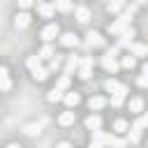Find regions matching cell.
I'll use <instances>...</instances> for the list:
<instances>
[{"instance_id": "3957f363", "label": "cell", "mask_w": 148, "mask_h": 148, "mask_svg": "<svg viewBox=\"0 0 148 148\" xmlns=\"http://www.w3.org/2000/svg\"><path fill=\"white\" fill-rule=\"evenodd\" d=\"M125 95H127V86H123V83H120V86L111 92V106H116V109H118V106H123Z\"/></svg>"}, {"instance_id": "f35d334b", "label": "cell", "mask_w": 148, "mask_h": 148, "mask_svg": "<svg viewBox=\"0 0 148 148\" xmlns=\"http://www.w3.org/2000/svg\"><path fill=\"white\" fill-rule=\"evenodd\" d=\"M88 148H104V146H102V143H97V141H90V146H88Z\"/></svg>"}, {"instance_id": "7a4b0ae2", "label": "cell", "mask_w": 148, "mask_h": 148, "mask_svg": "<svg viewBox=\"0 0 148 148\" xmlns=\"http://www.w3.org/2000/svg\"><path fill=\"white\" fill-rule=\"evenodd\" d=\"M92 65H95L92 56H86L83 60H79V76H81L83 81L90 79V74H92Z\"/></svg>"}, {"instance_id": "4dcf8cb0", "label": "cell", "mask_w": 148, "mask_h": 148, "mask_svg": "<svg viewBox=\"0 0 148 148\" xmlns=\"http://www.w3.org/2000/svg\"><path fill=\"white\" fill-rule=\"evenodd\" d=\"M118 86H120V83H118L116 79H106V81H104V90H106V92H113Z\"/></svg>"}, {"instance_id": "6da1fadb", "label": "cell", "mask_w": 148, "mask_h": 148, "mask_svg": "<svg viewBox=\"0 0 148 148\" xmlns=\"http://www.w3.org/2000/svg\"><path fill=\"white\" fill-rule=\"evenodd\" d=\"M130 21H132V12H123V14H120V18H116V21L109 25V32L120 35L123 30H127V28H130Z\"/></svg>"}, {"instance_id": "277c9868", "label": "cell", "mask_w": 148, "mask_h": 148, "mask_svg": "<svg viewBox=\"0 0 148 148\" xmlns=\"http://www.w3.org/2000/svg\"><path fill=\"white\" fill-rule=\"evenodd\" d=\"M102 143L109 146V148H127V139H120V136H116V134H104Z\"/></svg>"}, {"instance_id": "d590c367", "label": "cell", "mask_w": 148, "mask_h": 148, "mask_svg": "<svg viewBox=\"0 0 148 148\" xmlns=\"http://www.w3.org/2000/svg\"><path fill=\"white\" fill-rule=\"evenodd\" d=\"M30 5H32V0H18V7H21V9H28Z\"/></svg>"}, {"instance_id": "836d02e7", "label": "cell", "mask_w": 148, "mask_h": 148, "mask_svg": "<svg viewBox=\"0 0 148 148\" xmlns=\"http://www.w3.org/2000/svg\"><path fill=\"white\" fill-rule=\"evenodd\" d=\"M134 127H139V130H143V127H148V113L146 116H141L136 123H134Z\"/></svg>"}, {"instance_id": "d6a6232c", "label": "cell", "mask_w": 148, "mask_h": 148, "mask_svg": "<svg viewBox=\"0 0 148 148\" xmlns=\"http://www.w3.org/2000/svg\"><path fill=\"white\" fill-rule=\"evenodd\" d=\"M25 134H28V136H35V134H39V125H35V123H30V125L25 127Z\"/></svg>"}, {"instance_id": "8992f818", "label": "cell", "mask_w": 148, "mask_h": 148, "mask_svg": "<svg viewBox=\"0 0 148 148\" xmlns=\"http://www.w3.org/2000/svg\"><path fill=\"white\" fill-rule=\"evenodd\" d=\"M86 44H88L90 49H99V46H104V37H102L99 32H92V30H90V32L86 35Z\"/></svg>"}, {"instance_id": "f1b7e54d", "label": "cell", "mask_w": 148, "mask_h": 148, "mask_svg": "<svg viewBox=\"0 0 148 148\" xmlns=\"http://www.w3.org/2000/svg\"><path fill=\"white\" fill-rule=\"evenodd\" d=\"M120 65H123V67H127V69H132V67H136V58H134V56H125Z\"/></svg>"}, {"instance_id": "9a60e30c", "label": "cell", "mask_w": 148, "mask_h": 148, "mask_svg": "<svg viewBox=\"0 0 148 148\" xmlns=\"http://www.w3.org/2000/svg\"><path fill=\"white\" fill-rule=\"evenodd\" d=\"M74 69H79V58H76V56H67V62H65V74L69 76Z\"/></svg>"}, {"instance_id": "7c38bea8", "label": "cell", "mask_w": 148, "mask_h": 148, "mask_svg": "<svg viewBox=\"0 0 148 148\" xmlns=\"http://www.w3.org/2000/svg\"><path fill=\"white\" fill-rule=\"evenodd\" d=\"M132 37H134V28L130 25L127 30H123V32H120V39H118V46H127V44L132 42Z\"/></svg>"}, {"instance_id": "8d00e7d4", "label": "cell", "mask_w": 148, "mask_h": 148, "mask_svg": "<svg viewBox=\"0 0 148 148\" xmlns=\"http://www.w3.org/2000/svg\"><path fill=\"white\" fill-rule=\"evenodd\" d=\"M118 49H120V46H113V49H109V51H106V56H111V58H116V56H118Z\"/></svg>"}, {"instance_id": "9c48e42d", "label": "cell", "mask_w": 148, "mask_h": 148, "mask_svg": "<svg viewBox=\"0 0 148 148\" xmlns=\"http://www.w3.org/2000/svg\"><path fill=\"white\" fill-rule=\"evenodd\" d=\"M14 25H16L18 30L28 28V25H30V14H28V12H21V14H16V18H14Z\"/></svg>"}, {"instance_id": "30bf717a", "label": "cell", "mask_w": 148, "mask_h": 148, "mask_svg": "<svg viewBox=\"0 0 148 148\" xmlns=\"http://www.w3.org/2000/svg\"><path fill=\"white\" fill-rule=\"evenodd\" d=\"M9 88H12L9 72H7V67H0V90H9Z\"/></svg>"}, {"instance_id": "4fadbf2b", "label": "cell", "mask_w": 148, "mask_h": 148, "mask_svg": "<svg viewBox=\"0 0 148 148\" xmlns=\"http://www.w3.org/2000/svg\"><path fill=\"white\" fill-rule=\"evenodd\" d=\"M88 106H90L92 111H99V109H104V106H106V99H104V97H99V95H95V97H90V99H88Z\"/></svg>"}, {"instance_id": "60d3db41", "label": "cell", "mask_w": 148, "mask_h": 148, "mask_svg": "<svg viewBox=\"0 0 148 148\" xmlns=\"http://www.w3.org/2000/svg\"><path fill=\"white\" fill-rule=\"evenodd\" d=\"M7 148H21V146H18V143H9Z\"/></svg>"}, {"instance_id": "5bb4252c", "label": "cell", "mask_w": 148, "mask_h": 148, "mask_svg": "<svg viewBox=\"0 0 148 148\" xmlns=\"http://www.w3.org/2000/svg\"><path fill=\"white\" fill-rule=\"evenodd\" d=\"M74 16H76V21H81V23H86V21L90 18V9L81 5V7H76V9H74Z\"/></svg>"}, {"instance_id": "d6986e66", "label": "cell", "mask_w": 148, "mask_h": 148, "mask_svg": "<svg viewBox=\"0 0 148 148\" xmlns=\"http://www.w3.org/2000/svg\"><path fill=\"white\" fill-rule=\"evenodd\" d=\"M37 56H39L42 60H51V58L56 56V51H53V46H51V44H44V46L39 49V53H37Z\"/></svg>"}, {"instance_id": "ab89813d", "label": "cell", "mask_w": 148, "mask_h": 148, "mask_svg": "<svg viewBox=\"0 0 148 148\" xmlns=\"http://www.w3.org/2000/svg\"><path fill=\"white\" fill-rule=\"evenodd\" d=\"M141 69H143V74H148V62H146V65H143Z\"/></svg>"}, {"instance_id": "ba28073f", "label": "cell", "mask_w": 148, "mask_h": 148, "mask_svg": "<svg viewBox=\"0 0 148 148\" xmlns=\"http://www.w3.org/2000/svg\"><path fill=\"white\" fill-rule=\"evenodd\" d=\"M102 67H104L106 72H118L120 62H118L116 58H111V56H102Z\"/></svg>"}, {"instance_id": "ffe728a7", "label": "cell", "mask_w": 148, "mask_h": 148, "mask_svg": "<svg viewBox=\"0 0 148 148\" xmlns=\"http://www.w3.org/2000/svg\"><path fill=\"white\" fill-rule=\"evenodd\" d=\"M139 139H141V130H139V127H134V125H132V127H127V143H136Z\"/></svg>"}, {"instance_id": "8fae6325", "label": "cell", "mask_w": 148, "mask_h": 148, "mask_svg": "<svg viewBox=\"0 0 148 148\" xmlns=\"http://www.w3.org/2000/svg\"><path fill=\"white\" fill-rule=\"evenodd\" d=\"M37 12H39V14L44 16V18H51V16L56 14V7H53V5H49V2H39Z\"/></svg>"}, {"instance_id": "e0dca14e", "label": "cell", "mask_w": 148, "mask_h": 148, "mask_svg": "<svg viewBox=\"0 0 148 148\" xmlns=\"http://www.w3.org/2000/svg\"><path fill=\"white\" fill-rule=\"evenodd\" d=\"M86 127H88V130H99V127H102V118H99L97 113L88 116V118H86Z\"/></svg>"}, {"instance_id": "7402d4cb", "label": "cell", "mask_w": 148, "mask_h": 148, "mask_svg": "<svg viewBox=\"0 0 148 148\" xmlns=\"http://www.w3.org/2000/svg\"><path fill=\"white\" fill-rule=\"evenodd\" d=\"M58 123L65 125V127H67V125H74V111H62L60 118H58Z\"/></svg>"}, {"instance_id": "484cf974", "label": "cell", "mask_w": 148, "mask_h": 148, "mask_svg": "<svg viewBox=\"0 0 148 148\" xmlns=\"http://www.w3.org/2000/svg\"><path fill=\"white\" fill-rule=\"evenodd\" d=\"M60 65H62V56H53L51 60H49V72H56V69H60Z\"/></svg>"}, {"instance_id": "52a82bcc", "label": "cell", "mask_w": 148, "mask_h": 148, "mask_svg": "<svg viewBox=\"0 0 148 148\" xmlns=\"http://www.w3.org/2000/svg\"><path fill=\"white\" fill-rule=\"evenodd\" d=\"M125 49H127V51H130V56H134V58H136V56H146V53H148V46H146V44H139V42H130Z\"/></svg>"}, {"instance_id": "2e32d148", "label": "cell", "mask_w": 148, "mask_h": 148, "mask_svg": "<svg viewBox=\"0 0 148 148\" xmlns=\"http://www.w3.org/2000/svg\"><path fill=\"white\" fill-rule=\"evenodd\" d=\"M62 99H65V104H67L69 109H74V106L81 102V95H79V92H65V97H62Z\"/></svg>"}, {"instance_id": "cb8c5ba5", "label": "cell", "mask_w": 148, "mask_h": 148, "mask_svg": "<svg viewBox=\"0 0 148 148\" xmlns=\"http://www.w3.org/2000/svg\"><path fill=\"white\" fill-rule=\"evenodd\" d=\"M65 97V90H60V88H51L49 90V102H60Z\"/></svg>"}, {"instance_id": "1f68e13d", "label": "cell", "mask_w": 148, "mask_h": 148, "mask_svg": "<svg viewBox=\"0 0 148 148\" xmlns=\"http://www.w3.org/2000/svg\"><path fill=\"white\" fill-rule=\"evenodd\" d=\"M39 62H42V58H39V56H30V58L25 60V65H28L30 69H35V67H39Z\"/></svg>"}, {"instance_id": "4316f807", "label": "cell", "mask_w": 148, "mask_h": 148, "mask_svg": "<svg viewBox=\"0 0 148 148\" xmlns=\"http://www.w3.org/2000/svg\"><path fill=\"white\" fill-rule=\"evenodd\" d=\"M58 12H69L72 9V0H56V5H53Z\"/></svg>"}, {"instance_id": "f546056e", "label": "cell", "mask_w": 148, "mask_h": 148, "mask_svg": "<svg viewBox=\"0 0 148 148\" xmlns=\"http://www.w3.org/2000/svg\"><path fill=\"white\" fill-rule=\"evenodd\" d=\"M56 88H60V90H67V88H69V76H67V74H62V76L58 79Z\"/></svg>"}, {"instance_id": "e575fe53", "label": "cell", "mask_w": 148, "mask_h": 148, "mask_svg": "<svg viewBox=\"0 0 148 148\" xmlns=\"http://www.w3.org/2000/svg\"><path fill=\"white\" fill-rule=\"evenodd\" d=\"M136 83H139L141 88H148V74H141V76L136 79Z\"/></svg>"}, {"instance_id": "603a6c76", "label": "cell", "mask_w": 148, "mask_h": 148, "mask_svg": "<svg viewBox=\"0 0 148 148\" xmlns=\"http://www.w3.org/2000/svg\"><path fill=\"white\" fill-rule=\"evenodd\" d=\"M125 5H127V0H109V12L111 14H118Z\"/></svg>"}, {"instance_id": "b9f144b4", "label": "cell", "mask_w": 148, "mask_h": 148, "mask_svg": "<svg viewBox=\"0 0 148 148\" xmlns=\"http://www.w3.org/2000/svg\"><path fill=\"white\" fill-rule=\"evenodd\" d=\"M136 5H146V0H136Z\"/></svg>"}, {"instance_id": "5b68a950", "label": "cell", "mask_w": 148, "mask_h": 148, "mask_svg": "<svg viewBox=\"0 0 148 148\" xmlns=\"http://www.w3.org/2000/svg\"><path fill=\"white\" fill-rule=\"evenodd\" d=\"M58 32H60L58 23H51V25H46V28H44V30L39 32V37H42V39H44V42L49 44L51 39H56V37H58Z\"/></svg>"}, {"instance_id": "ac0fdd59", "label": "cell", "mask_w": 148, "mask_h": 148, "mask_svg": "<svg viewBox=\"0 0 148 148\" xmlns=\"http://www.w3.org/2000/svg\"><path fill=\"white\" fill-rule=\"evenodd\" d=\"M60 42H62V46H76V44H79V37H76L74 32H65V35L60 37Z\"/></svg>"}, {"instance_id": "44dd1931", "label": "cell", "mask_w": 148, "mask_h": 148, "mask_svg": "<svg viewBox=\"0 0 148 148\" xmlns=\"http://www.w3.org/2000/svg\"><path fill=\"white\" fill-rule=\"evenodd\" d=\"M30 72H32V76L37 81H46V76H49V67H42V65L35 67V69H30Z\"/></svg>"}, {"instance_id": "74e56055", "label": "cell", "mask_w": 148, "mask_h": 148, "mask_svg": "<svg viewBox=\"0 0 148 148\" xmlns=\"http://www.w3.org/2000/svg\"><path fill=\"white\" fill-rule=\"evenodd\" d=\"M56 148H72V143H67V141H60Z\"/></svg>"}, {"instance_id": "83f0119b", "label": "cell", "mask_w": 148, "mask_h": 148, "mask_svg": "<svg viewBox=\"0 0 148 148\" xmlns=\"http://www.w3.org/2000/svg\"><path fill=\"white\" fill-rule=\"evenodd\" d=\"M127 127H130V123L123 120V118H118V120L113 123V130H116V132H127Z\"/></svg>"}, {"instance_id": "d4e9b609", "label": "cell", "mask_w": 148, "mask_h": 148, "mask_svg": "<svg viewBox=\"0 0 148 148\" xmlns=\"http://www.w3.org/2000/svg\"><path fill=\"white\" fill-rule=\"evenodd\" d=\"M141 109H143V99H141V97H132V99H130V111H132V113H139Z\"/></svg>"}]
</instances>
